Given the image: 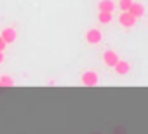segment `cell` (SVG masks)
<instances>
[{"mask_svg":"<svg viewBox=\"0 0 148 134\" xmlns=\"http://www.w3.org/2000/svg\"><path fill=\"white\" fill-rule=\"evenodd\" d=\"M4 59H5V56H4V52H0V64L4 63Z\"/></svg>","mask_w":148,"mask_h":134,"instance_id":"cell-13","label":"cell"},{"mask_svg":"<svg viewBox=\"0 0 148 134\" xmlns=\"http://www.w3.org/2000/svg\"><path fill=\"white\" fill-rule=\"evenodd\" d=\"M98 9H99V12H113L115 4H113V0H101L98 4Z\"/></svg>","mask_w":148,"mask_h":134,"instance_id":"cell-8","label":"cell"},{"mask_svg":"<svg viewBox=\"0 0 148 134\" xmlns=\"http://www.w3.org/2000/svg\"><path fill=\"white\" fill-rule=\"evenodd\" d=\"M101 38H103V33H101L99 30H96V28H91V30H87V33H86V42H87V44L96 45V44L101 42Z\"/></svg>","mask_w":148,"mask_h":134,"instance_id":"cell-3","label":"cell"},{"mask_svg":"<svg viewBox=\"0 0 148 134\" xmlns=\"http://www.w3.org/2000/svg\"><path fill=\"white\" fill-rule=\"evenodd\" d=\"M113 70H115V73L117 75H127L129 72H131V64L127 63V61H117V64L113 66Z\"/></svg>","mask_w":148,"mask_h":134,"instance_id":"cell-6","label":"cell"},{"mask_svg":"<svg viewBox=\"0 0 148 134\" xmlns=\"http://www.w3.org/2000/svg\"><path fill=\"white\" fill-rule=\"evenodd\" d=\"M80 82H82L86 87H94V85H98V82H99V77H98V73H96V72H92V70H87V72H84V73H82V77H80Z\"/></svg>","mask_w":148,"mask_h":134,"instance_id":"cell-1","label":"cell"},{"mask_svg":"<svg viewBox=\"0 0 148 134\" xmlns=\"http://www.w3.org/2000/svg\"><path fill=\"white\" fill-rule=\"evenodd\" d=\"M132 2H134V0H120V2H119L120 11H122V12H127V11H129V7L132 5Z\"/></svg>","mask_w":148,"mask_h":134,"instance_id":"cell-11","label":"cell"},{"mask_svg":"<svg viewBox=\"0 0 148 134\" xmlns=\"http://www.w3.org/2000/svg\"><path fill=\"white\" fill-rule=\"evenodd\" d=\"M5 47H7V44L2 40V37H0V52H4V49H5Z\"/></svg>","mask_w":148,"mask_h":134,"instance_id":"cell-12","label":"cell"},{"mask_svg":"<svg viewBox=\"0 0 148 134\" xmlns=\"http://www.w3.org/2000/svg\"><path fill=\"white\" fill-rule=\"evenodd\" d=\"M119 59H120L119 54L115 51H112V49H108V51L103 52V63H105V66H108V68H113Z\"/></svg>","mask_w":148,"mask_h":134,"instance_id":"cell-2","label":"cell"},{"mask_svg":"<svg viewBox=\"0 0 148 134\" xmlns=\"http://www.w3.org/2000/svg\"><path fill=\"white\" fill-rule=\"evenodd\" d=\"M112 19H113L112 12H99V14H98V21H99L101 25H108V23H112Z\"/></svg>","mask_w":148,"mask_h":134,"instance_id":"cell-9","label":"cell"},{"mask_svg":"<svg viewBox=\"0 0 148 134\" xmlns=\"http://www.w3.org/2000/svg\"><path fill=\"white\" fill-rule=\"evenodd\" d=\"M0 37H2V40L5 42V44H12L14 40H16V30L14 28H11V26H7V28H4L2 30V35H0Z\"/></svg>","mask_w":148,"mask_h":134,"instance_id":"cell-5","label":"cell"},{"mask_svg":"<svg viewBox=\"0 0 148 134\" xmlns=\"http://www.w3.org/2000/svg\"><path fill=\"white\" fill-rule=\"evenodd\" d=\"M0 84H2V87H12L14 85V80L9 75H4V77H0Z\"/></svg>","mask_w":148,"mask_h":134,"instance_id":"cell-10","label":"cell"},{"mask_svg":"<svg viewBox=\"0 0 148 134\" xmlns=\"http://www.w3.org/2000/svg\"><path fill=\"white\" fill-rule=\"evenodd\" d=\"M0 87H2V84H0Z\"/></svg>","mask_w":148,"mask_h":134,"instance_id":"cell-14","label":"cell"},{"mask_svg":"<svg viewBox=\"0 0 148 134\" xmlns=\"http://www.w3.org/2000/svg\"><path fill=\"white\" fill-rule=\"evenodd\" d=\"M127 12L138 19V18L145 16V5H141V4H138V2H132V5L129 7V11H127Z\"/></svg>","mask_w":148,"mask_h":134,"instance_id":"cell-7","label":"cell"},{"mask_svg":"<svg viewBox=\"0 0 148 134\" xmlns=\"http://www.w3.org/2000/svg\"><path fill=\"white\" fill-rule=\"evenodd\" d=\"M136 18L134 16H131L129 12H122L120 16H119V23H120V26H124V28H132L134 25H136Z\"/></svg>","mask_w":148,"mask_h":134,"instance_id":"cell-4","label":"cell"}]
</instances>
